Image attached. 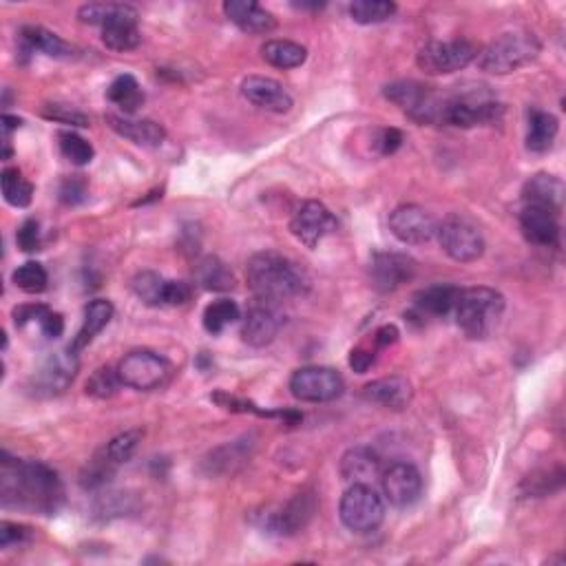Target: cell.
<instances>
[{
	"instance_id": "6da1fadb",
	"label": "cell",
	"mask_w": 566,
	"mask_h": 566,
	"mask_svg": "<svg viewBox=\"0 0 566 566\" xmlns=\"http://www.w3.org/2000/svg\"><path fill=\"white\" fill-rule=\"evenodd\" d=\"M0 498H3V507L7 509L54 516L65 502V487L49 465L40 463V460L12 458L3 452Z\"/></svg>"
},
{
	"instance_id": "7a4b0ae2",
	"label": "cell",
	"mask_w": 566,
	"mask_h": 566,
	"mask_svg": "<svg viewBox=\"0 0 566 566\" xmlns=\"http://www.w3.org/2000/svg\"><path fill=\"white\" fill-rule=\"evenodd\" d=\"M246 281L255 299L277 306L281 301L306 295L310 279L295 261L272 250L250 257L246 266Z\"/></svg>"
},
{
	"instance_id": "3957f363",
	"label": "cell",
	"mask_w": 566,
	"mask_h": 566,
	"mask_svg": "<svg viewBox=\"0 0 566 566\" xmlns=\"http://www.w3.org/2000/svg\"><path fill=\"white\" fill-rule=\"evenodd\" d=\"M80 23L102 29V43L107 49L133 51L142 43V34L138 27L140 14L138 9L124 3H89L78 9Z\"/></svg>"
},
{
	"instance_id": "277c9868",
	"label": "cell",
	"mask_w": 566,
	"mask_h": 566,
	"mask_svg": "<svg viewBox=\"0 0 566 566\" xmlns=\"http://www.w3.org/2000/svg\"><path fill=\"white\" fill-rule=\"evenodd\" d=\"M505 308L507 301L498 290L476 286L460 290L454 314L458 328L465 332L467 339L482 341L498 328Z\"/></svg>"
},
{
	"instance_id": "5b68a950",
	"label": "cell",
	"mask_w": 566,
	"mask_h": 566,
	"mask_svg": "<svg viewBox=\"0 0 566 566\" xmlns=\"http://www.w3.org/2000/svg\"><path fill=\"white\" fill-rule=\"evenodd\" d=\"M542 45L536 34L529 31H509L496 38L478 54V67L494 76H507L531 65L540 56Z\"/></svg>"
},
{
	"instance_id": "8992f818",
	"label": "cell",
	"mask_w": 566,
	"mask_h": 566,
	"mask_svg": "<svg viewBox=\"0 0 566 566\" xmlns=\"http://www.w3.org/2000/svg\"><path fill=\"white\" fill-rule=\"evenodd\" d=\"M122 385L135 392L160 390L173 376V365L162 354L151 350H133L118 365Z\"/></svg>"
},
{
	"instance_id": "52a82bcc",
	"label": "cell",
	"mask_w": 566,
	"mask_h": 566,
	"mask_svg": "<svg viewBox=\"0 0 566 566\" xmlns=\"http://www.w3.org/2000/svg\"><path fill=\"white\" fill-rule=\"evenodd\" d=\"M339 516L345 529L352 533H372L385 520V502L370 485H350L339 505Z\"/></svg>"
},
{
	"instance_id": "ba28073f",
	"label": "cell",
	"mask_w": 566,
	"mask_h": 566,
	"mask_svg": "<svg viewBox=\"0 0 566 566\" xmlns=\"http://www.w3.org/2000/svg\"><path fill=\"white\" fill-rule=\"evenodd\" d=\"M385 98L403 109L412 120L421 124H440L443 120V102L432 87H425L416 80H398L385 87Z\"/></svg>"
},
{
	"instance_id": "9c48e42d",
	"label": "cell",
	"mask_w": 566,
	"mask_h": 566,
	"mask_svg": "<svg viewBox=\"0 0 566 566\" xmlns=\"http://www.w3.org/2000/svg\"><path fill=\"white\" fill-rule=\"evenodd\" d=\"M436 239L440 250L458 264H471L485 255V239L480 230L460 215L445 217L436 228Z\"/></svg>"
},
{
	"instance_id": "30bf717a",
	"label": "cell",
	"mask_w": 566,
	"mask_h": 566,
	"mask_svg": "<svg viewBox=\"0 0 566 566\" xmlns=\"http://www.w3.org/2000/svg\"><path fill=\"white\" fill-rule=\"evenodd\" d=\"M502 104L487 96H480L478 91L458 93L454 98H445L443 102V120L440 124L458 129H474L494 124L502 118Z\"/></svg>"
},
{
	"instance_id": "8fae6325",
	"label": "cell",
	"mask_w": 566,
	"mask_h": 566,
	"mask_svg": "<svg viewBox=\"0 0 566 566\" xmlns=\"http://www.w3.org/2000/svg\"><path fill=\"white\" fill-rule=\"evenodd\" d=\"M480 49L471 40H434L418 51L416 62L429 76H447L478 60Z\"/></svg>"
},
{
	"instance_id": "7c38bea8",
	"label": "cell",
	"mask_w": 566,
	"mask_h": 566,
	"mask_svg": "<svg viewBox=\"0 0 566 566\" xmlns=\"http://www.w3.org/2000/svg\"><path fill=\"white\" fill-rule=\"evenodd\" d=\"M290 392L303 403H330L345 392L343 376L323 365H308L290 376Z\"/></svg>"
},
{
	"instance_id": "4fadbf2b",
	"label": "cell",
	"mask_w": 566,
	"mask_h": 566,
	"mask_svg": "<svg viewBox=\"0 0 566 566\" xmlns=\"http://www.w3.org/2000/svg\"><path fill=\"white\" fill-rule=\"evenodd\" d=\"M337 228L339 222L330 213V208L323 206L321 202H314V199L301 204L299 211L290 219V233L310 250L317 248L332 233H337Z\"/></svg>"
},
{
	"instance_id": "5bb4252c",
	"label": "cell",
	"mask_w": 566,
	"mask_h": 566,
	"mask_svg": "<svg viewBox=\"0 0 566 566\" xmlns=\"http://www.w3.org/2000/svg\"><path fill=\"white\" fill-rule=\"evenodd\" d=\"M436 219L423 206L403 204L390 213L392 235L407 246H423L436 237Z\"/></svg>"
},
{
	"instance_id": "9a60e30c",
	"label": "cell",
	"mask_w": 566,
	"mask_h": 566,
	"mask_svg": "<svg viewBox=\"0 0 566 566\" xmlns=\"http://www.w3.org/2000/svg\"><path fill=\"white\" fill-rule=\"evenodd\" d=\"M383 496L396 509H407L423 494V478L412 463H394L381 474Z\"/></svg>"
},
{
	"instance_id": "2e32d148",
	"label": "cell",
	"mask_w": 566,
	"mask_h": 566,
	"mask_svg": "<svg viewBox=\"0 0 566 566\" xmlns=\"http://www.w3.org/2000/svg\"><path fill=\"white\" fill-rule=\"evenodd\" d=\"M416 275V261L401 253H376L370 264V279L374 290L394 292Z\"/></svg>"
},
{
	"instance_id": "e0dca14e",
	"label": "cell",
	"mask_w": 566,
	"mask_h": 566,
	"mask_svg": "<svg viewBox=\"0 0 566 566\" xmlns=\"http://www.w3.org/2000/svg\"><path fill=\"white\" fill-rule=\"evenodd\" d=\"M281 326L283 319L275 310V306L257 301L246 314L244 326H241V339H244V343H248L250 348H266V345L277 339Z\"/></svg>"
},
{
	"instance_id": "ac0fdd59",
	"label": "cell",
	"mask_w": 566,
	"mask_h": 566,
	"mask_svg": "<svg viewBox=\"0 0 566 566\" xmlns=\"http://www.w3.org/2000/svg\"><path fill=\"white\" fill-rule=\"evenodd\" d=\"M317 502H314L312 494H299L292 498L288 505H283L279 511L270 513L266 518L264 529L275 536H295L301 529H306V524L314 516Z\"/></svg>"
},
{
	"instance_id": "d6986e66",
	"label": "cell",
	"mask_w": 566,
	"mask_h": 566,
	"mask_svg": "<svg viewBox=\"0 0 566 566\" xmlns=\"http://www.w3.org/2000/svg\"><path fill=\"white\" fill-rule=\"evenodd\" d=\"M241 96L250 104H255V107L270 113H288L292 104H295L281 82L264 76H248L241 82Z\"/></svg>"
},
{
	"instance_id": "ffe728a7",
	"label": "cell",
	"mask_w": 566,
	"mask_h": 566,
	"mask_svg": "<svg viewBox=\"0 0 566 566\" xmlns=\"http://www.w3.org/2000/svg\"><path fill=\"white\" fill-rule=\"evenodd\" d=\"M363 398L385 410L403 412L410 407L414 398V387L405 376H385V379L372 381L363 387Z\"/></svg>"
},
{
	"instance_id": "44dd1931",
	"label": "cell",
	"mask_w": 566,
	"mask_h": 566,
	"mask_svg": "<svg viewBox=\"0 0 566 566\" xmlns=\"http://www.w3.org/2000/svg\"><path fill=\"white\" fill-rule=\"evenodd\" d=\"M76 354H56L45 361L43 368L34 374V392L40 396L62 394L76 376Z\"/></svg>"
},
{
	"instance_id": "7402d4cb",
	"label": "cell",
	"mask_w": 566,
	"mask_h": 566,
	"mask_svg": "<svg viewBox=\"0 0 566 566\" xmlns=\"http://www.w3.org/2000/svg\"><path fill=\"white\" fill-rule=\"evenodd\" d=\"M522 235L529 244L542 248H558L560 246V222L558 215L538 206H524L520 213Z\"/></svg>"
},
{
	"instance_id": "603a6c76",
	"label": "cell",
	"mask_w": 566,
	"mask_h": 566,
	"mask_svg": "<svg viewBox=\"0 0 566 566\" xmlns=\"http://www.w3.org/2000/svg\"><path fill=\"white\" fill-rule=\"evenodd\" d=\"M224 14L244 34L264 36L277 29L275 16L259 3H253V0H228V3H224Z\"/></svg>"
},
{
	"instance_id": "cb8c5ba5",
	"label": "cell",
	"mask_w": 566,
	"mask_h": 566,
	"mask_svg": "<svg viewBox=\"0 0 566 566\" xmlns=\"http://www.w3.org/2000/svg\"><path fill=\"white\" fill-rule=\"evenodd\" d=\"M107 124L120 135V138L129 140L138 146H146V149H155V146L164 144L166 140L164 127L153 120H138V118H131V115L109 113Z\"/></svg>"
},
{
	"instance_id": "d4e9b609",
	"label": "cell",
	"mask_w": 566,
	"mask_h": 566,
	"mask_svg": "<svg viewBox=\"0 0 566 566\" xmlns=\"http://www.w3.org/2000/svg\"><path fill=\"white\" fill-rule=\"evenodd\" d=\"M339 471L350 485H370L374 478H381V458L372 447H352L343 454Z\"/></svg>"
},
{
	"instance_id": "484cf974",
	"label": "cell",
	"mask_w": 566,
	"mask_h": 566,
	"mask_svg": "<svg viewBox=\"0 0 566 566\" xmlns=\"http://www.w3.org/2000/svg\"><path fill=\"white\" fill-rule=\"evenodd\" d=\"M522 199L527 206L547 208V211L560 215L564 204V184L560 177L538 173L522 186Z\"/></svg>"
},
{
	"instance_id": "4316f807",
	"label": "cell",
	"mask_w": 566,
	"mask_h": 566,
	"mask_svg": "<svg viewBox=\"0 0 566 566\" xmlns=\"http://www.w3.org/2000/svg\"><path fill=\"white\" fill-rule=\"evenodd\" d=\"M253 447L255 445L250 443L248 438L233 440V443L217 447L202 460V471L206 476L233 474V471H237L250 458V454H253Z\"/></svg>"
},
{
	"instance_id": "83f0119b",
	"label": "cell",
	"mask_w": 566,
	"mask_h": 566,
	"mask_svg": "<svg viewBox=\"0 0 566 566\" xmlns=\"http://www.w3.org/2000/svg\"><path fill=\"white\" fill-rule=\"evenodd\" d=\"M113 303L107 299H93L87 303L85 308V317H82V326L76 334V339L71 341L69 352L71 354H80L82 350L91 345V341L98 337V334L109 326L113 319Z\"/></svg>"
},
{
	"instance_id": "f1b7e54d",
	"label": "cell",
	"mask_w": 566,
	"mask_h": 566,
	"mask_svg": "<svg viewBox=\"0 0 566 566\" xmlns=\"http://www.w3.org/2000/svg\"><path fill=\"white\" fill-rule=\"evenodd\" d=\"M460 297L458 286H449V283H438V286H429L414 297V312L418 317H447L454 312L456 301Z\"/></svg>"
},
{
	"instance_id": "f546056e",
	"label": "cell",
	"mask_w": 566,
	"mask_h": 566,
	"mask_svg": "<svg viewBox=\"0 0 566 566\" xmlns=\"http://www.w3.org/2000/svg\"><path fill=\"white\" fill-rule=\"evenodd\" d=\"M20 40L27 45L29 51H40L49 58L58 60H69L76 58V47L69 45L67 40H62L54 31H49L40 25H27L20 29Z\"/></svg>"
},
{
	"instance_id": "4dcf8cb0",
	"label": "cell",
	"mask_w": 566,
	"mask_h": 566,
	"mask_svg": "<svg viewBox=\"0 0 566 566\" xmlns=\"http://www.w3.org/2000/svg\"><path fill=\"white\" fill-rule=\"evenodd\" d=\"M193 275H195V283L199 288L211 290V292H228V290H233L237 283L230 266L215 255L199 259L195 264Z\"/></svg>"
},
{
	"instance_id": "1f68e13d",
	"label": "cell",
	"mask_w": 566,
	"mask_h": 566,
	"mask_svg": "<svg viewBox=\"0 0 566 566\" xmlns=\"http://www.w3.org/2000/svg\"><path fill=\"white\" fill-rule=\"evenodd\" d=\"M560 122L553 113L531 109L529 111V131H527V149L533 153L549 151L555 138H558Z\"/></svg>"
},
{
	"instance_id": "d6a6232c",
	"label": "cell",
	"mask_w": 566,
	"mask_h": 566,
	"mask_svg": "<svg viewBox=\"0 0 566 566\" xmlns=\"http://www.w3.org/2000/svg\"><path fill=\"white\" fill-rule=\"evenodd\" d=\"M213 401L222 407V410L228 412H237V414H255L259 418H279L286 425H297L301 423V412L295 410H264V407L255 405L253 401H246V398H237V396H230L226 392H215Z\"/></svg>"
},
{
	"instance_id": "836d02e7",
	"label": "cell",
	"mask_w": 566,
	"mask_h": 566,
	"mask_svg": "<svg viewBox=\"0 0 566 566\" xmlns=\"http://www.w3.org/2000/svg\"><path fill=\"white\" fill-rule=\"evenodd\" d=\"M261 58H264L270 67L277 69H297L308 60V49L292 43V40H268L261 47Z\"/></svg>"
},
{
	"instance_id": "e575fe53",
	"label": "cell",
	"mask_w": 566,
	"mask_h": 566,
	"mask_svg": "<svg viewBox=\"0 0 566 566\" xmlns=\"http://www.w3.org/2000/svg\"><path fill=\"white\" fill-rule=\"evenodd\" d=\"M107 98L109 102L115 104V107L122 109L124 115H133L144 104V93L140 89V82L129 76V73H124V76H118L111 82L107 89Z\"/></svg>"
},
{
	"instance_id": "d590c367",
	"label": "cell",
	"mask_w": 566,
	"mask_h": 566,
	"mask_svg": "<svg viewBox=\"0 0 566 566\" xmlns=\"http://www.w3.org/2000/svg\"><path fill=\"white\" fill-rule=\"evenodd\" d=\"M562 485H564V469L562 467L542 469V471H533L531 476L522 480L520 494L527 496V498H544V496H551L553 491L562 489Z\"/></svg>"
},
{
	"instance_id": "8d00e7d4",
	"label": "cell",
	"mask_w": 566,
	"mask_h": 566,
	"mask_svg": "<svg viewBox=\"0 0 566 566\" xmlns=\"http://www.w3.org/2000/svg\"><path fill=\"white\" fill-rule=\"evenodd\" d=\"M396 14V5L390 0H354L350 16L359 25H379Z\"/></svg>"
},
{
	"instance_id": "74e56055",
	"label": "cell",
	"mask_w": 566,
	"mask_h": 566,
	"mask_svg": "<svg viewBox=\"0 0 566 566\" xmlns=\"http://www.w3.org/2000/svg\"><path fill=\"white\" fill-rule=\"evenodd\" d=\"M133 295L138 297L146 306H164V290H166V279L157 275V272L144 270L138 272L131 281Z\"/></svg>"
},
{
	"instance_id": "f35d334b",
	"label": "cell",
	"mask_w": 566,
	"mask_h": 566,
	"mask_svg": "<svg viewBox=\"0 0 566 566\" xmlns=\"http://www.w3.org/2000/svg\"><path fill=\"white\" fill-rule=\"evenodd\" d=\"M0 184H3V197L9 206L27 208L34 197V186H31L23 173L18 169H5L0 175Z\"/></svg>"
},
{
	"instance_id": "ab89813d",
	"label": "cell",
	"mask_w": 566,
	"mask_h": 566,
	"mask_svg": "<svg viewBox=\"0 0 566 566\" xmlns=\"http://www.w3.org/2000/svg\"><path fill=\"white\" fill-rule=\"evenodd\" d=\"M239 306L230 299H217L204 310V328L211 334H222L239 319Z\"/></svg>"
},
{
	"instance_id": "60d3db41",
	"label": "cell",
	"mask_w": 566,
	"mask_h": 566,
	"mask_svg": "<svg viewBox=\"0 0 566 566\" xmlns=\"http://www.w3.org/2000/svg\"><path fill=\"white\" fill-rule=\"evenodd\" d=\"M115 469H118V465H113L109 456L100 449V452L93 456L85 467H82L80 485L85 489H100L111 480V476L115 474Z\"/></svg>"
},
{
	"instance_id": "b9f144b4",
	"label": "cell",
	"mask_w": 566,
	"mask_h": 566,
	"mask_svg": "<svg viewBox=\"0 0 566 566\" xmlns=\"http://www.w3.org/2000/svg\"><path fill=\"white\" fill-rule=\"evenodd\" d=\"M14 286L20 288L27 295H40V292L47 290V270L43 264H38V261H27V264L18 266L12 275Z\"/></svg>"
},
{
	"instance_id": "7bdbcfd3",
	"label": "cell",
	"mask_w": 566,
	"mask_h": 566,
	"mask_svg": "<svg viewBox=\"0 0 566 566\" xmlns=\"http://www.w3.org/2000/svg\"><path fill=\"white\" fill-rule=\"evenodd\" d=\"M140 443H142V429H127V432L111 438L109 443L102 447V452L109 456L113 465L120 467L124 463H129Z\"/></svg>"
},
{
	"instance_id": "ee69618b",
	"label": "cell",
	"mask_w": 566,
	"mask_h": 566,
	"mask_svg": "<svg viewBox=\"0 0 566 566\" xmlns=\"http://www.w3.org/2000/svg\"><path fill=\"white\" fill-rule=\"evenodd\" d=\"M58 142H60L62 155H65L67 160L71 164H76V166L91 164L93 155H96V151H93V146L85 138H80L78 133L62 131V133H58Z\"/></svg>"
},
{
	"instance_id": "f6af8a7d",
	"label": "cell",
	"mask_w": 566,
	"mask_h": 566,
	"mask_svg": "<svg viewBox=\"0 0 566 566\" xmlns=\"http://www.w3.org/2000/svg\"><path fill=\"white\" fill-rule=\"evenodd\" d=\"M120 374L118 370H113V368H98L96 372H93L89 376V381H87V394L93 396V398H100V401H107V398L115 396L120 390Z\"/></svg>"
},
{
	"instance_id": "bcb514c9",
	"label": "cell",
	"mask_w": 566,
	"mask_h": 566,
	"mask_svg": "<svg viewBox=\"0 0 566 566\" xmlns=\"http://www.w3.org/2000/svg\"><path fill=\"white\" fill-rule=\"evenodd\" d=\"M43 118L60 124H71V127H89V118L82 111L69 107V104H45Z\"/></svg>"
},
{
	"instance_id": "7dc6e473",
	"label": "cell",
	"mask_w": 566,
	"mask_h": 566,
	"mask_svg": "<svg viewBox=\"0 0 566 566\" xmlns=\"http://www.w3.org/2000/svg\"><path fill=\"white\" fill-rule=\"evenodd\" d=\"M87 193H89V186L82 175H71L60 184V202L67 206L82 204L87 199Z\"/></svg>"
},
{
	"instance_id": "c3c4849f",
	"label": "cell",
	"mask_w": 566,
	"mask_h": 566,
	"mask_svg": "<svg viewBox=\"0 0 566 566\" xmlns=\"http://www.w3.org/2000/svg\"><path fill=\"white\" fill-rule=\"evenodd\" d=\"M16 244L20 250H25V253H36V250H40V246H43V230H40L36 219H27V222L18 228Z\"/></svg>"
},
{
	"instance_id": "681fc988",
	"label": "cell",
	"mask_w": 566,
	"mask_h": 566,
	"mask_svg": "<svg viewBox=\"0 0 566 566\" xmlns=\"http://www.w3.org/2000/svg\"><path fill=\"white\" fill-rule=\"evenodd\" d=\"M31 540V529L25 527V524H16V522H3L0 524V547L9 549L14 544H25Z\"/></svg>"
},
{
	"instance_id": "f907efd6",
	"label": "cell",
	"mask_w": 566,
	"mask_h": 566,
	"mask_svg": "<svg viewBox=\"0 0 566 566\" xmlns=\"http://www.w3.org/2000/svg\"><path fill=\"white\" fill-rule=\"evenodd\" d=\"M47 312H49V308L43 306V303H25V306H18V308H14V312H12L14 326H16V328H25L27 323L43 319Z\"/></svg>"
},
{
	"instance_id": "816d5d0a",
	"label": "cell",
	"mask_w": 566,
	"mask_h": 566,
	"mask_svg": "<svg viewBox=\"0 0 566 566\" xmlns=\"http://www.w3.org/2000/svg\"><path fill=\"white\" fill-rule=\"evenodd\" d=\"M191 299V288L184 281H169L166 279L164 290V306H184Z\"/></svg>"
},
{
	"instance_id": "f5cc1de1",
	"label": "cell",
	"mask_w": 566,
	"mask_h": 566,
	"mask_svg": "<svg viewBox=\"0 0 566 566\" xmlns=\"http://www.w3.org/2000/svg\"><path fill=\"white\" fill-rule=\"evenodd\" d=\"M403 144V133L398 129H383L379 133V140H376V146H379L381 155H394Z\"/></svg>"
},
{
	"instance_id": "db71d44e",
	"label": "cell",
	"mask_w": 566,
	"mask_h": 566,
	"mask_svg": "<svg viewBox=\"0 0 566 566\" xmlns=\"http://www.w3.org/2000/svg\"><path fill=\"white\" fill-rule=\"evenodd\" d=\"M38 326L47 339H58L62 337V332H65V319H62V314L49 310L45 317L38 321Z\"/></svg>"
},
{
	"instance_id": "11a10c76",
	"label": "cell",
	"mask_w": 566,
	"mask_h": 566,
	"mask_svg": "<svg viewBox=\"0 0 566 566\" xmlns=\"http://www.w3.org/2000/svg\"><path fill=\"white\" fill-rule=\"evenodd\" d=\"M374 363V354L370 350H363V348H356L350 352V368L356 374H365Z\"/></svg>"
},
{
	"instance_id": "9f6ffc18",
	"label": "cell",
	"mask_w": 566,
	"mask_h": 566,
	"mask_svg": "<svg viewBox=\"0 0 566 566\" xmlns=\"http://www.w3.org/2000/svg\"><path fill=\"white\" fill-rule=\"evenodd\" d=\"M398 337H401V332H398V328H396V326H390V323H387V326L376 330L374 343L379 345V348H390V345H394V343L398 341Z\"/></svg>"
},
{
	"instance_id": "6f0895ef",
	"label": "cell",
	"mask_w": 566,
	"mask_h": 566,
	"mask_svg": "<svg viewBox=\"0 0 566 566\" xmlns=\"http://www.w3.org/2000/svg\"><path fill=\"white\" fill-rule=\"evenodd\" d=\"M3 122H5V124H3V127H5V135H9L14 129H18L20 124H23V120L14 118V115H3Z\"/></svg>"
}]
</instances>
